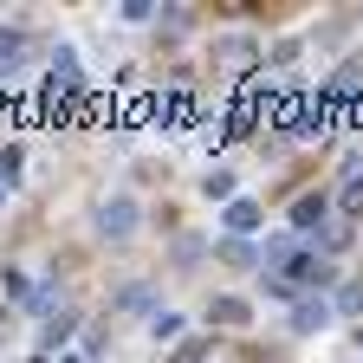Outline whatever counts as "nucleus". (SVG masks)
Listing matches in <instances>:
<instances>
[{
    "mask_svg": "<svg viewBox=\"0 0 363 363\" xmlns=\"http://www.w3.org/2000/svg\"><path fill=\"white\" fill-rule=\"evenodd\" d=\"M214 59H220V72H234V78H247V72L259 65V45L234 33V39H220V45H214Z\"/></svg>",
    "mask_w": 363,
    "mask_h": 363,
    "instance_id": "f257e3e1",
    "label": "nucleus"
},
{
    "mask_svg": "<svg viewBox=\"0 0 363 363\" xmlns=\"http://www.w3.org/2000/svg\"><path fill=\"white\" fill-rule=\"evenodd\" d=\"M98 227H104L111 240H130V234H136V201H123V195H117V201L98 214Z\"/></svg>",
    "mask_w": 363,
    "mask_h": 363,
    "instance_id": "f03ea898",
    "label": "nucleus"
},
{
    "mask_svg": "<svg viewBox=\"0 0 363 363\" xmlns=\"http://www.w3.org/2000/svg\"><path fill=\"white\" fill-rule=\"evenodd\" d=\"M331 318H337L331 298H298V305H292V331H325Z\"/></svg>",
    "mask_w": 363,
    "mask_h": 363,
    "instance_id": "7ed1b4c3",
    "label": "nucleus"
},
{
    "mask_svg": "<svg viewBox=\"0 0 363 363\" xmlns=\"http://www.w3.org/2000/svg\"><path fill=\"white\" fill-rule=\"evenodd\" d=\"M344 98H363V65L331 72V84H325V104H344Z\"/></svg>",
    "mask_w": 363,
    "mask_h": 363,
    "instance_id": "20e7f679",
    "label": "nucleus"
},
{
    "mask_svg": "<svg viewBox=\"0 0 363 363\" xmlns=\"http://www.w3.org/2000/svg\"><path fill=\"white\" fill-rule=\"evenodd\" d=\"M72 331H78V318H72V311H52V318L39 325V350H59V344H65Z\"/></svg>",
    "mask_w": 363,
    "mask_h": 363,
    "instance_id": "39448f33",
    "label": "nucleus"
},
{
    "mask_svg": "<svg viewBox=\"0 0 363 363\" xmlns=\"http://www.w3.org/2000/svg\"><path fill=\"white\" fill-rule=\"evenodd\" d=\"M318 220H325V195H298V201H292V227H298V234H311Z\"/></svg>",
    "mask_w": 363,
    "mask_h": 363,
    "instance_id": "423d86ee",
    "label": "nucleus"
},
{
    "mask_svg": "<svg viewBox=\"0 0 363 363\" xmlns=\"http://www.w3.org/2000/svg\"><path fill=\"white\" fill-rule=\"evenodd\" d=\"M20 59H26V33L20 26H0V72H13Z\"/></svg>",
    "mask_w": 363,
    "mask_h": 363,
    "instance_id": "0eeeda50",
    "label": "nucleus"
},
{
    "mask_svg": "<svg viewBox=\"0 0 363 363\" xmlns=\"http://www.w3.org/2000/svg\"><path fill=\"white\" fill-rule=\"evenodd\" d=\"M208 318L234 331V325H247V298H214V305H208Z\"/></svg>",
    "mask_w": 363,
    "mask_h": 363,
    "instance_id": "6e6552de",
    "label": "nucleus"
},
{
    "mask_svg": "<svg viewBox=\"0 0 363 363\" xmlns=\"http://www.w3.org/2000/svg\"><path fill=\"white\" fill-rule=\"evenodd\" d=\"M227 227H234V234L259 227V208H253V201H227Z\"/></svg>",
    "mask_w": 363,
    "mask_h": 363,
    "instance_id": "1a4fd4ad",
    "label": "nucleus"
},
{
    "mask_svg": "<svg viewBox=\"0 0 363 363\" xmlns=\"http://www.w3.org/2000/svg\"><path fill=\"white\" fill-rule=\"evenodd\" d=\"M253 111H259L253 98H240L234 111H227V136H247V130H253Z\"/></svg>",
    "mask_w": 363,
    "mask_h": 363,
    "instance_id": "9d476101",
    "label": "nucleus"
},
{
    "mask_svg": "<svg viewBox=\"0 0 363 363\" xmlns=\"http://www.w3.org/2000/svg\"><path fill=\"white\" fill-rule=\"evenodd\" d=\"M214 253H220L227 266H253V247H247V240H220Z\"/></svg>",
    "mask_w": 363,
    "mask_h": 363,
    "instance_id": "9b49d317",
    "label": "nucleus"
},
{
    "mask_svg": "<svg viewBox=\"0 0 363 363\" xmlns=\"http://www.w3.org/2000/svg\"><path fill=\"white\" fill-rule=\"evenodd\" d=\"M337 201H344V214H363V175H344V195Z\"/></svg>",
    "mask_w": 363,
    "mask_h": 363,
    "instance_id": "f8f14e48",
    "label": "nucleus"
},
{
    "mask_svg": "<svg viewBox=\"0 0 363 363\" xmlns=\"http://www.w3.org/2000/svg\"><path fill=\"white\" fill-rule=\"evenodd\" d=\"M150 331H156V337H182V318H175V311H156Z\"/></svg>",
    "mask_w": 363,
    "mask_h": 363,
    "instance_id": "ddd939ff",
    "label": "nucleus"
},
{
    "mask_svg": "<svg viewBox=\"0 0 363 363\" xmlns=\"http://www.w3.org/2000/svg\"><path fill=\"white\" fill-rule=\"evenodd\" d=\"M337 311H350V318L363 311V279H350V286H344V298H337Z\"/></svg>",
    "mask_w": 363,
    "mask_h": 363,
    "instance_id": "4468645a",
    "label": "nucleus"
},
{
    "mask_svg": "<svg viewBox=\"0 0 363 363\" xmlns=\"http://www.w3.org/2000/svg\"><path fill=\"white\" fill-rule=\"evenodd\" d=\"M208 195H220V201H234V175H227V169H214V175H208Z\"/></svg>",
    "mask_w": 363,
    "mask_h": 363,
    "instance_id": "2eb2a0df",
    "label": "nucleus"
},
{
    "mask_svg": "<svg viewBox=\"0 0 363 363\" xmlns=\"http://www.w3.org/2000/svg\"><path fill=\"white\" fill-rule=\"evenodd\" d=\"M13 175H20V143L0 150V182H13Z\"/></svg>",
    "mask_w": 363,
    "mask_h": 363,
    "instance_id": "dca6fc26",
    "label": "nucleus"
},
{
    "mask_svg": "<svg viewBox=\"0 0 363 363\" xmlns=\"http://www.w3.org/2000/svg\"><path fill=\"white\" fill-rule=\"evenodd\" d=\"M201 253H208V247H201V240H175V266H195V259H201Z\"/></svg>",
    "mask_w": 363,
    "mask_h": 363,
    "instance_id": "f3484780",
    "label": "nucleus"
},
{
    "mask_svg": "<svg viewBox=\"0 0 363 363\" xmlns=\"http://www.w3.org/2000/svg\"><path fill=\"white\" fill-rule=\"evenodd\" d=\"M117 305H130V311H143V305H150V292H143V286H123V292H117Z\"/></svg>",
    "mask_w": 363,
    "mask_h": 363,
    "instance_id": "a211bd4d",
    "label": "nucleus"
},
{
    "mask_svg": "<svg viewBox=\"0 0 363 363\" xmlns=\"http://www.w3.org/2000/svg\"><path fill=\"white\" fill-rule=\"evenodd\" d=\"M201 357H208V344H182L175 350V363H201Z\"/></svg>",
    "mask_w": 363,
    "mask_h": 363,
    "instance_id": "6ab92c4d",
    "label": "nucleus"
},
{
    "mask_svg": "<svg viewBox=\"0 0 363 363\" xmlns=\"http://www.w3.org/2000/svg\"><path fill=\"white\" fill-rule=\"evenodd\" d=\"M240 363H272V357H240Z\"/></svg>",
    "mask_w": 363,
    "mask_h": 363,
    "instance_id": "aec40b11",
    "label": "nucleus"
},
{
    "mask_svg": "<svg viewBox=\"0 0 363 363\" xmlns=\"http://www.w3.org/2000/svg\"><path fill=\"white\" fill-rule=\"evenodd\" d=\"M59 363H84V357H59Z\"/></svg>",
    "mask_w": 363,
    "mask_h": 363,
    "instance_id": "412c9836",
    "label": "nucleus"
},
{
    "mask_svg": "<svg viewBox=\"0 0 363 363\" xmlns=\"http://www.w3.org/2000/svg\"><path fill=\"white\" fill-rule=\"evenodd\" d=\"M33 363H52V357H33Z\"/></svg>",
    "mask_w": 363,
    "mask_h": 363,
    "instance_id": "4be33fe9",
    "label": "nucleus"
}]
</instances>
